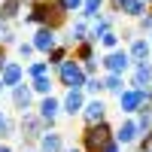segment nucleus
Masks as SVG:
<instances>
[{
  "label": "nucleus",
  "mask_w": 152,
  "mask_h": 152,
  "mask_svg": "<svg viewBox=\"0 0 152 152\" xmlns=\"http://www.w3.org/2000/svg\"><path fill=\"white\" fill-rule=\"evenodd\" d=\"M67 15L70 12L64 9V3L61 0H34V3L28 6V12L21 15V21L28 24V28H52V31H58V28H64L67 24Z\"/></svg>",
  "instance_id": "1"
},
{
  "label": "nucleus",
  "mask_w": 152,
  "mask_h": 152,
  "mask_svg": "<svg viewBox=\"0 0 152 152\" xmlns=\"http://www.w3.org/2000/svg\"><path fill=\"white\" fill-rule=\"evenodd\" d=\"M110 143H113V125L110 122H100V125H85L79 149L82 152H104Z\"/></svg>",
  "instance_id": "2"
},
{
  "label": "nucleus",
  "mask_w": 152,
  "mask_h": 152,
  "mask_svg": "<svg viewBox=\"0 0 152 152\" xmlns=\"http://www.w3.org/2000/svg\"><path fill=\"white\" fill-rule=\"evenodd\" d=\"M55 76H58V82L67 88V91H82L85 88V70H82V64L79 61H73V58H67L61 67H55Z\"/></svg>",
  "instance_id": "3"
},
{
  "label": "nucleus",
  "mask_w": 152,
  "mask_h": 152,
  "mask_svg": "<svg viewBox=\"0 0 152 152\" xmlns=\"http://www.w3.org/2000/svg\"><path fill=\"white\" fill-rule=\"evenodd\" d=\"M46 131H49V128L43 125V119L37 116V113H21V116H18V137H21L24 149H28V146H37Z\"/></svg>",
  "instance_id": "4"
},
{
  "label": "nucleus",
  "mask_w": 152,
  "mask_h": 152,
  "mask_svg": "<svg viewBox=\"0 0 152 152\" xmlns=\"http://www.w3.org/2000/svg\"><path fill=\"white\" fill-rule=\"evenodd\" d=\"M143 104H152L149 91H137V88H125L119 94V113L122 116H137Z\"/></svg>",
  "instance_id": "5"
},
{
  "label": "nucleus",
  "mask_w": 152,
  "mask_h": 152,
  "mask_svg": "<svg viewBox=\"0 0 152 152\" xmlns=\"http://www.w3.org/2000/svg\"><path fill=\"white\" fill-rule=\"evenodd\" d=\"M100 67H104L107 73H116V76H125L134 64L128 58V49H116V52H107L104 61H100Z\"/></svg>",
  "instance_id": "6"
},
{
  "label": "nucleus",
  "mask_w": 152,
  "mask_h": 152,
  "mask_svg": "<svg viewBox=\"0 0 152 152\" xmlns=\"http://www.w3.org/2000/svg\"><path fill=\"white\" fill-rule=\"evenodd\" d=\"M58 113H61V97H55V94L43 97L40 107H37V116L43 119V125H46L49 131H55V119H58Z\"/></svg>",
  "instance_id": "7"
},
{
  "label": "nucleus",
  "mask_w": 152,
  "mask_h": 152,
  "mask_svg": "<svg viewBox=\"0 0 152 152\" xmlns=\"http://www.w3.org/2000/svg\"><path fill=\"white\" fill-rule=\"evenodd\" d=\"M113 140H116L119 146H134L137 140H140V131H137L134 116H128L125 122H119V128H113Z\"/></svg>",
  "instance_id": "8"
},
{
  "label": "nucleus",
  "mask_w": 152,
  "mask_h": 152,
  "mask_svg": "<svg viewBox=\"0 0 152 152\" xmlns=\"http://www.w3.org/2000/svg\"><path fill=\"white\" fill-rule=\"evenodd\" d=\"M152 85V61H143V64H134L131 67V82L128 88H137V91H146Z\"/></svg>",
  "instance_id": "9"
},
{
  "label": "nucleus",
  "mask_w": 152,
  "mask_h": 152,
  "mask_svg": "<svg viewBox=\"0 0 152 152\" xmlns=\"http://www.w3.org/2000/svg\"><path fill=\"white\" fill-rule=\"evenodd\" d=\"M82 122L85 125H100L107 122V104L100 97H88L85 100V110H82Z\"/></svg>",
  "instance_id": "10"
},
{
  "label": "nucleus",
  "mask_w": 152,
  "mask_h": 152,
  "mask_svg": "<svg viewBox=\"0 0 152 152\" xmlns=\"http://www.w3.org/2000/svg\"><path fill=\"white\" fill-rule=\"evenodd\" d=\"M34 49L40 55H49L52 49L58 46V31H52V28H37V34H34Z\"/></svg>",
  "instance_id": "11"
},
{
  "label": "nucleus",
  "mask_w": 152,
  "mask_h": 152,
  "mask_svg": "<svg viewBox=\"0 0 152 152\" xmlns=\"http://www.w3.org/2000/svg\"><path fill=\"white\" fill-rule=\"evenodd\" d=\"M0 82H3V88H15L24 82V64L21 61H6V67L0 70Z\"/></svg>",
  "instance_id": "12"
},
{
  "label": "nucleus",
  "mask_w": 152,
  "mask_h": 152,
  "mask_svg": "<svg viewBox=\"0 0 152 152\" xmlns=\"http://www.w3.org/2000/svg\"><path fill=\"white\" fill-rule=\"evenodd\" d=\"M85 91H64V97H61V113H67V116H82L85 110Z\"/></svg>",
  "instance_id": "13"
},
{
  "label": "nucleus",
  "mask_w": 152,
  "mask_h": 152,
  "mask_svg": "<svg viewBox=\"0 0 152 152\" xmlns=\"http://www.w3.org/2000/svg\"><path fill=\"white\" fill-rule=\"evenodd\" d=\"M12 91V107L18 110V116L21 113H31V107H34V91H31V85H15V88H9Z\"/></svg>",
  "instance_id": "14"
},
{
  "label": "nucleus",
  "mask_w": 152,
  "mask_h": 152,
  "mask_svg": "<svg viewBox=\"0 0 152 152\" xmlns=\"http://www.w3.org/2000/svg\"><path fill=\"white\" fill-rule=\"evenodd\" d=\"M113 24H116V15H97V18L91 21V28H88V43L97 46V43H100V37L113 31Z\"/></svg>",
  "instance_id": "15"
},
{
  "label": "nucleus",
  "mask_w": 152,
  "mask_h": 152,
  "mask_svg": "<svg viewBox=\"0 0 152 152\" xmlns=\"http://www.w3.org/2000/svg\"><path fill=\"white\" fill-rule=\"evenodd\" d=\"M128 58H131V64L152 61V46H149L146 37H137V40H131V46H128Z\"/></svg>",
  "instance_id": "16"
},
{
  "label": "nucleus",
  "mask_w": 152,
  "mask_h": 152,
  "mask_svg": "<svg viewBox=\"0 0 152 152\" xmlns=\"http://www.w3.org/2000/svg\"><path fill=\"white\" fill-rule=\"evenodd\" d=\"M64 134L61 131H46L40 137V143H37V152H64Z\"/></svg>",
  "instance_id": "17"
},
{
  "label": "nucleus",
  "mask_w": 152,
  "mask_h": 152,
  "mask_svg": "<svg viewBox=\"0 0 152 152\" xmlns=\"http://www.w3.org/2000/svg\"><path fill=\"white\" fill-rule=\"evenodd\" d=\"M21 0H0V21H6V24H12V21H18L21 18Z\"/></svg>",
  "instance_id": "18"
},
{
  "label": "nucleus",
  "mask_w": 152,
  "mask_h": 152,
  "mask_svg": "<svg viewBox=\"0 0 152 152\" xmlns=\"http://www.w3.org/2000/svg\"><path fill=\"white\" fill-rule=\"evenodd\" d=\"M104 3H107V0H85L82 9H79V18H82V21H94L97 15H104V12H100Z\"/></svg>",
  "instance_id": "19"
},
{
  "label": "nucleus",
  "mask_w": 152,
  "mask_h": 152,
  "mask_svg": "<svg viewBox=\"0 0 152 152\" xmlns=\"http://www.w3.org/2000/svg\"><path fill=\"white\" fill-rule=\"evenodd\" d=\"M100 79H104V91L116 94V97L128 88V85H125V76H116V73H107V76H100Z\"/></svg>",
  "instance_id": "20"
},
{
  "label": "nucleus",
  "mask_w": 152,
  "mask_h": 152,
  "mask_svg": "<svg viewBox=\"0 0 152 152\" xmlns=\"http://www.w3.org/2000/svg\"><path fill=\"white\" fill-rule=\"evenodd\" d=\"M73 61H79V64H85V61H94L97 58V49L91 43H79V46H73Z\"/></svg>",
  "instance_id": "21"
},
{
  "label": "nucleus",
  "mask_w": 152,
  "mask_h": 152,
  "mask_svg": "<svg viewBox=\"0 0 152 152\" xmlns=\"http://www.w3.org/2000/svg\"><path fill=\"white\" fill-rule=\"evenodd\" d=\"M143 12H146L143 0H125V3H122V9H119V15H128V18H140Z\"/></svg>",
  "instance_id": "22"
},
{
  "label": "nucleus",
  "mask_w": 152,
  "mask_h": 152,
  "mask_svg": "<svg viewBox=\"0 0 152 152\" xmlns=\"http://www.w3.org/2000/svg\"><path fill=\"white\" fill-rule=\"evenodd\" d=\"M67 58H70V49H67V46H55L52 52L46 55V64H49V67H61Z\"/></svg>",
  "instance_id": "23"
},
{
  "label": "nucleus",
  "mask_w": 152,
  "mask_h": 152,
  "mask_svg": "<svg viewBox=\"0 0 152 152\" xmlns=\"http://www.w3.org/2000/svg\"><path fill=\"white\" fill-rule=\"evenodd\" d=\"M24 76H31V79H40V76H52V67H49L46 61H31V64L24 67Z\"/></svg>",
  "instance_id": "24"
},
{
  "label": "nucleus",
  "mask_w": 152,
  "mask_h": 152,
  "mask_svg": "<svg viewBox=\"0 0 152 152\" xmlns=\"http://www.w3.org/2000/svg\"><path fill=\"white\" fill-rule=\"evenodd\" d=\"M52 76H40V79H31V91L34 94H43V97H49L52 94Z\"/></svg>",
  "instance_id": "25"
},
{
  "label": "nucleus",
  "mask_w": 152,
  "mask_h": 152,
  "mask_svg": "<svg viewBox=\"0 0 152 152\" xmlns=\"http://www.w3.org/2000/svg\"><path fill=\"white\" fill-rule=\"evenodd\" d=\"M82 91H85V97H100L104 94V79H100V76H88Z\"/></svg>",
  "instance_id": "26"
},
{
  "label": "nucleus",
  "mask_w": 152,
  "mask_h": 152,
  "mask_svg": "<svg viewBox=\"0 0 152 152\" xmlns=\"http://www.w3.org/2000/svg\"><path fill=\"white\" fill-rule=\"evenodd\" d=\"M137 31H140V34H146V37L152 34V9H146L143 15L137 18Z\"/></svg>",
  "instance_id": "27"
},
{
  "label": "nucleus",
  "mask_w": 152,
  "mask_h": 152,
  "mask_svg": "<svg viewBox=\"0 0 152 152\" xmlns=\"http://www.w3.org/2000/svg\"><path fill=\"white\" fill-rule=\"evenodd\" d=\"M100 46H104L107 52H116V49H119V34H116V31L104 34V37H100Z\"/></svg>",
  "instance_id": "28"
},
{
  "label": "nucleus",
  "mask_w": 152,
  "mask_h": 152,
  "mask_svg": "<svg viewBox=\"0 0 152 152\" xmlns=\"http://www.w3.org/2000/svg\"><path fill=\"white\" fill-rule=\"evenodd\" d=\"M15 49H18V55H21V61H31V58H34V52H37L31 40H24V43H18Z\"/></svg>",
  "instance_id": "29"
},
{
  "label": "nucleus",
  "mask_w": 152,
  "mask_h": 152,
  "mask_svg": "<svg viewBox=\"0 0 152 152\" xmlns=\"http://www.w3.org/2000/svg\"><path fill=\"white\" fill-rule=\"evenodd\" d=\"M97 67H100V61H85V64H82L85 76H97Z\"/></svg>",
  "instance_id": "30"
},
{
  "label": "nucleus",
  "mask_w": 152,
  "mask_h": 152,
  "mask_svg": "<svg viewBox=\"0 0 152 152\" xmlns=\"http://www.w3.org/2000/svg\"><path fill=\"white\" fill-rule=\"evenodd\" d=\"M107 3H110V15H119V9H122L125 0H107Z\"/></svg>",
  "instance_id": "31"
},
{
  "label": "nucleus",
  "mask_w": 152,
  "mask_h": 152,
  "mask_svg": "<svg viewBox=\"0 0 152 152\" xmlns=\"http://www.w3.org/2000/svg\"><path fill=\"white\" fill-rule=\"evenodd\" d=\"M6 61H9V52H6V49H3V46H0V70H3V67H6Z\"/></svg>",
  "instance_id": "32"
},
{
  "label": "nucleus",
  "mask_w": 152,
  "mask_h": 152,
  "mask_svg": "<svg viewBox=\"0 0 152 152\" xmlns=\"http://www.w3.org/2000/svg\"><path fill=\"white\" fill-rule=\"evenodd\" d=\"M104 152H122V146H119V143H116V140H113V143H110V146H107V149H104Z\"/></svg>",
  "instance_id": "33"
},
{
  "label": "nucleus",
  "mask_w": 152,
  "mask_h": 152,
  "mask_svg": "<svg viewBox=\"0 0 152 152\" xmlns=\"http://www.w3.org/2000/svg\"><path fill=\"white\" fill-rule=\"evenodd\" d=\"M0 152H12V146L9 143H0Z\"/></svg>",
  "instance_id": "34"
},
{
  "label": "nucleus",
  "mask_w": 152,
  "mask_h": 152,
  "mask_svg": "<svg viewBox=\"0 0 152 152\" xmlns=\"http://www.w3.org/2000/svg\"><path fill=\"white\" fill-rule=\"evenodd\" d=\"M6 28H12V24H6V21H0V34H3Z\"/></svg>",
  "instance_id": "35"
},
{
  "label": "nucleus",
  "mask_w": 152,
  "mask_h": 152,
  "mask_svg": "<svg viewBox=\"0 0 152 152\" xmlns=\"http://www.w3.org/2000/svg\"><path fill=\"white\" fill-rule=\"evenodd\" d=\"M64 152H82V149H79V146H70V149H64Z\"/></svg>",
  "instance_id": "36"
},
{
  "label": "nucleus",
  "mask_w": 152,
  "mask_h": 152,
  "mask_svg": "<svg viewBox=\"0 0 152 152\" xmlns=\"http://www.w3.org/2000/svg\"><path fill=\"white\" fill-rule=\"evenodd\" d=\"M143 6H146V9H152V0H143Z\"/></svg>",
  "instance_id": "37"
},
{
  "label": "nucleus",
  "mask_w": 152,
  "mask_h": 152,
  "mask_svg": "<svg viewBox=\"0 0 152 152\" xmlns=\"http://www.w3.org/2000/svg\"><path fill=\"white\" fill-rule=\"evenodd\" d=\"M21 3H28V6H31V3H34V0H21Z\"/></svg>",
  "instance_id": "38"
},
{
  "label": "nucleus",
  "mask_w": 152,
  "mask_h": 152,
  "mask_svg": "<svg viewBox=\"0 0 152 152\" xmlns=\"http://www.w3.org/2000/svg\"><path fill=\"white\" fill-rule=\"evenodd\" d=\"M146 91H149V97H152V85H149V88H146Z\"/></svg>",
  "instance_id": "39"
},
{
  "label": "nucleus",
  "mask_w": 152,
  "mask_h": 152,
  "mask_svg": "<svg viewBox=\"0 0 152 152\" xmlns=\"http://www.w3.org/2000/svg\"><path fill=\"white\" fill-rule=\"evenodd\" d=\"M146 40H149V46H152V34H149V37H146Z\"/></svg>",
  "instance_id": "40"
},
{
  "label": "nucleus",
  "mask_w": 152,
  "mask_h": 152,
  "mask_svg": "<svg viewBox=\"0 0 152 152\" xmlns=\"http://www.w3.org/2000/svg\"><path fill=\"white\" fill-rule=\"evenodd\" d=\"M0 91H3V82H0Z\"/></svg>",
  "instance_id": "41"
},
{
  "label": "nucleus",
  "mask_w": 152,
  "mask_h": 152,
  "mask_svg": "<svg viewBox=\"0 0 152 152\" xmlns=\"http://www.w3.org/2000/svg\"><path fill=\"white\" fill-rule=\"evenodd\" d=\"M24 152H34V149H24Z\"/></svg>",
  "instance_id": "42"
}]
</instances>
